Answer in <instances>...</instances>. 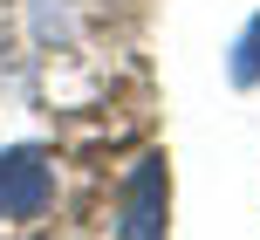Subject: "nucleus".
<instances>
[{
	"mask_svg": "<svg viewBox=\"0 0 260 240\" xmlns=\"http://www.w3.org/2000/svg\"><path fill=\"white\" fill-rule=\"evenodd\" d=\"M55 199V165L41 144H7L0 151V220H41Z\"/></svg>",
	"mask_w": 260,
	"mask_h": 240,
	"instance_id": "nucleus-1",
	"label": "nucleus"
},
{
	"mask_svg": "<svg viewBox=\"0 0 260 240\" xmlns=\"http://www.w3.org/2000/svg\"><path fill=\"white\" fill-rule=\"evenodd\" d=\"M233 82H240V89L260 82V14L240 27V41H233Z\"/></svg>",
	"mask_w": 260,
	"mask_h": 240,
	"instance_id": "nucleus-3",
	"label": "nucleus"
},
{
	"mask_svg": "<svg viewBox=\"0 0 260 240\" xmlns=\"http://www.w3.org/2000/svg\"><path fill=\"white\" fill-rule=\"evenodd\" d=\"M165 206H171L165 158H137V172H130V186H123V233L130 240L137 233H165Z\"/></svg>",
	"mask_w": 260,
	"mask_h": 240,
	"instance_id": "nucleus-2",
	"label": "nucleus"
}]
</instances>
